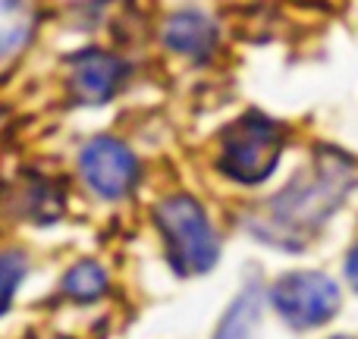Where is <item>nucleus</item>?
<instances>
[{
	"mask_svg": "<svg viewBox=\"0 0 358 339\" xmlns=\"http://www.w3.org/2000/svg\"><path fill=\"white\" fill-rule=\"evenodd\" d=\"M29 29L31 22L22 0H0V57L22 48L25 38H29Z\"/></svg>",
	"mask_w": 358,
	"mask_h": 339,
	"instance_id": "nucleus-10",
	"label": "nucleus"
},
{
	"mask_svg": "<svg viewBox=\"0 0 358 339\" xmlns=\"http://www.w3.org/2000/svg\"><path fill=\"white\" fill-rule=\"evenodd\" d=\"M25 280V254L22 252H0V315L13 305Z\"/></svg>",
	"mask_w": 358,
	"mask_h": 339,
	"instance_id": "nucleus-11",
	"label": "nucleus"
},
{
	"mask_svg": "<svg viewBox=\"0 0 358 339\" xmlns=\"http://www.w3.org/2000/svg\"><path fill=\"white\" fill-rule=\"evenodd\" d=\"M107 286H110V277H107V271L98 264V261H79V264H73L66 273H63V296L73 298V302L79 305H88V302H98L101 296L107 292Z\"/></svg>",
	"mask_w": 358,
	"mask_h": 339,
	"instance_id": "nucleus-9",
	"label": "nucleus"
},
{
	"mask_svg": "<svg viewBox=\"0 0 358 339\" xmlns=\"http://www.w3.org/2000/svg\"><path fill=\"white\" fill-rule=\"evenodd\" d=\"M79 173L85 185L104 201H120L138 182V157L113 136H94L79 151Z\"/></svg>",
	"mask_w": 358,
	"mask_h": 339,
	"instance_id": "nucleus-5",
	"label": "nucleus"
},
{
	"mask_svg": "<svg viewBox=\"0 0 358 339\" xmlns=\"http://www.w3.org/2000/svg\"><path fill=\"white\" fill-rule=\"evenodd\" d=\"M258 321H261V286L248 283L239 289V296L227 308L223 321L217 324L214 339H255Z\"/></svg>",
	"mask_w": 358,
	"mask_h": 339,
	"instance_id": "nucleus-8",
	"label": "nucleus"
},
{
	"mask_svg": "<svg viewBox=\"0 0 358 339\" xmlns=\"http://www.w3.org/2000/svg\"><path fill=\"white\" fill-rule=\"evenodd\" d=\"M271 308L292 330L324 327L340 311V286L317 271L283 273L271 286Z\"/></svg>",
	"mask_w": 358,
	"mask_h": 339,
	"instance_id": "nucleus-4",
	"label": "nucleus"
},
{
	"mask_svg": "<svg viewBox=\"0 0 358 339\" xmlns=\"http://www.w3.org/2000/svg\"><path fill=\"white\" fill-rule=\"evenodd\" d=\"M346 277H349V283L358 289V245L352 248V254H349V261H346Z\"/></svg>",
	"mask_w": 358,
	"mask_h": 339,
	"instance_id": "nucleus-12",
	"label": "nucleus"
},
{
	"mask_svg": "<svg viewBox=\"0 0 358 339\" xmlns=\"http://www.w3.org/2000/svg\"><path fill=\"white\" fill-rule=\"evenodd\" d=\"M126 79V66L120 57L107 50H79L66 60V85L69 98L79 107H101L120 92Z\"/></svg>",
	"mask_w": 358,
	"mask_h": 339,
	"instance_id": "nucleus-6",
	"label": "nucleus"
},
{
	"mask_svg": "<svg viewBox=\"0 0 358 339\" xmlns=\"http://www.w3.org/2000/svg\"><path fill=\"white\" fill-rule=\"evenodd\" d=\"M352 189V164L343 154L324 151L264 204L261 217H248V226L264 242L299 248L349 195Z\"/></svg>",
	"mask_w": 358,
	"mask_h": 339,
	"instance_id": "nucleus-1",
	"label": "nucleus"
},
{
	"mask_svg": "<svg viewBox=\"0 0 358 339\" xmlns=\"http://www.w3.org/2000/svg\"><path fill=\"white\" fill-rule=\"evenodd\" d=\"M164 48L173 50L179 57H189V60H208L217 50V25L210 22L204 13L195 10H179L164 22Z\"/></svg>",
	"mask_w": 358,
	"mask_h": 339,
	"instance_id": "nucleus-7",
	"label": "nucleus"
},
{
	"mask_svg": "<svg viewBox=\"0 0 358 339\" xmlns=\"http://www.w3.org/2000/svg\"><path fill=\"white\" fill-rule=\"evenodd\" d=\"M54 339H69V336H54Z\"/></svg>",
	"mask_w": 358,
	"mask_h": 339,
	"instance_id": "nucleus-14",
	"label": "nucleus"
},
{
	"mask_svg": "<svg viewBox=\"0 0 358 339\" xmlns=\"http://www.w3.org/2000/svg\"><path fill=\"white\" fill-rule=\"evenodd\" d=\"M283 151V129L264 113H245L220 136L217 170L242 185H258L277 170Z\"/></svg>",
	"mask_w": 358,
	"mask_h": 339,
	"instance_id": "nucleus-3",
	"label": "nucleus"
},
{
	"mask_svg": "<svg viewBox=\"0 0 358 339\" xmlns=\"http://www.w3.org/2000/svg\"><path fill=\"white\" fill-rule=\"evenodd\" d=\"M155 223L167 245L170 267L179 277H201L217 264L220 239L192 195H167L155 208Z\"/></svg>",
	"mask_w": 358,
	"mask_h": 339,
	"instance_id": "nucleus-2",
	"label": "nucleus"
},
{
	"mask_svg": "<svg viewBox=\"0 0 358 339\" xmlns=\"http://www.w3.org/2000/svg\"><path fill=\"white\" fill-rule=\"evenodd\" d=\"M330 339H352V336H330Z\"/></svg>",
	"mask_w": 358,
	"mask_h": 339,
	"instance_id": "nucleus-13",
	"label": "nucleus"
}]
</instances>
